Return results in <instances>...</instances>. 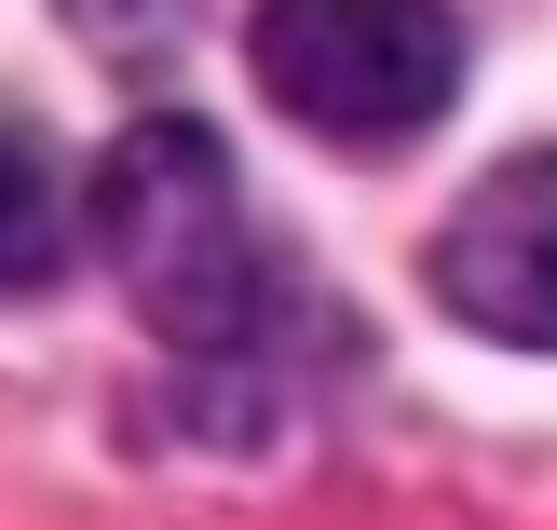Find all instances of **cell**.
Masks as SVG:
<instances>
[{
  "label": "cell",
  "instance_id": "obj_1",
  "mask_svg": "<svg viewBox=\"0 0 557 530\" xmlns=\"http://www.w3.org/2000/svg\"><path fill=\"white\" fill-rule=\"evenodd\" d=\"M96 245L123 272V299L150 313V341L177 354H245L272 326V259H259V218L232 190V150L177 109H150L136 136H109L96 163Z\"/></svg>",
  "mask_w": 557,
  "mask_h": 530
},
{
  "label": "cell",
  "instance_id": "obj_2",
  "mask_svg": "<svg viewBox=\"0 0 557 530\" xmlns=\"http://www.w3.org/2000/svg\"><path fill=\"white\" fill-rule=\"evenodd\" d=\"M245 54H259V96L341 150H395L462 96L449 0H259Z\"/></svg>",
  "mask_w": 557,
  "mask_h": 530
},
{
  "label": "cell",
  "instance_id": "obj_4",
  "mask_svg": "<svg viewBox=\"0 0 557 530\" xmlns=\"http://www.w3.org/2000/svg\"><path fill=\"white\" fill-rule=\"evenodd\" d=\"M0 177H14V286H54V150L14 123V163Z\"/></svg>",
  "mask_w": 557,
  "mask_h": 530
},
{
  "label": "cell",
  "instance_id": "obj_5",
  "mask_svg": "<svg viewBox=\"0 0 557 530\" xmlns=\"http://www.w3.org/2000/svg\"><path fill=\"white\" fill-rule=\"evenodd\" d=\"M54 14H69L82 41H123V54H136V41H163V27H177L190 0H54Z\"/></svg>",
  "mask_w": 557,
  "mask_h": 530
},
{
  "label": "cell",
  "instance_id": "obj_3",
  "mask_svg": "<svg viewBox=\"0 0 557 530\" xmlns=\"http://www.w3.org/2000/svg\"><path fill=\"white\" fill-rule=\"evenodd\" d=\"M435 299L490 341L557 354V150H517L462 190V218L435 232Z\"/></svg>",
  "mask_w": 557,
  "mask_h": 530
}]
</instances>
